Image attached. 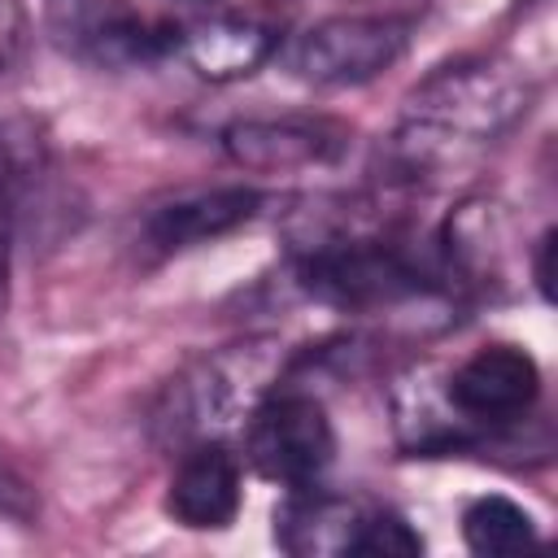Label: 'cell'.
Wrapping results in <instances>:
<instances>
[{"mask_svg":"<svg viewBox=\"0 0 558 558\" xmlns=\"http://www.w3.org/2000/svg\"><path fill=\"white\" fill-rule=\"evenodd\" d=\"M527 83L488 57H462L432 70L405 100L401 148L410 166H436L506 135L527 113Z\"/></svg>","mask_w":558,"mask_h":558,"instance_id":"1","label":"cell"},{"mask_svg":"<svg viewBox=\"0 0 558 558\" xmlns=\"http://www.w3.org/2000/svg\"><path fill=\"white\" fill-rule=\"evenodd\" d=\"M296 283L305 296L344 314H379L440 292L436 270L410 244L375 231L310 240L296 248Z\"/></svg>","mask_w":558,"mask_h":558,"instance_id":"2","label":"cell"},{"mask_svg":"<svg viewBox=\"0 0 558 558\" xmlns=\"http://www.w3.org/2000/svg\"><path fill=\"white\" fill-rule=\"evenodd\" d=\"M410 48V17L397 13H336L283 48V70L310 87H362L388 74Z\"/></svg>","mask_w":558,"mask_h":558,"instance_id":"3","label":"cell"},{"mask_svg":"<svg viewBox=\"0 0 558 558\" xmlns=\"http://www.w3.org/2000/svg\"><path fill=\"white\" fill-rule=\"evenodd\" d=\"M244 458L288 493L314 488L336 458V427L323 401L296 388L266 392L244 418Z\"/></svg>","mask_w":558,"mask_h":558,"instance_id":"4","label":"cell"},{"mask_svg":"<svg viewBox=\"0 0 558 558\" xmlns=\"http://www.w3.org/2000/svg\"><path fill=\"white\" fill-rule=\"evenodd\" d=\"M52 26L83 61L148 65L179 48V26L153 22L126 0H48Z\"/></svg>","mask_w":558,"mask_h":558,"instance_id":"5","label":"cell"},{"mask_svg":"<svg viewBox=\"0 0 558 558\" xmlns=\"http://www.w3.org/2000/svg\"><path fill=\"white\" fill-rule=\"evenodd\" d=\"M445 397L462 414V423L510 427L536 405L541 366L523 344H484L453 366Z\"/></svg>","mask_w":558,"mask_h":558,"instance_id":"6","label":"cell"},{"mask_svg":"<svg viewBox=\"0 0 558 558\" xmlns=\"http://www.w3.org/2000/svg\"><path fill=\"white\" fill-rule=\"evenodd\" d=\"M222 148L240 170L288 174L340 161L349 131L331 118H240L222 131Z\"/></svg>","mask_w":558,"mask_h":558,"instance_id":"7","label":"cell"},{"mask_svg":"<svg viewBox=\"0 0 558 558\" xmlns=\"http://www.w3.org/2000/svg\"><path fill=\"white\" fill-rule=\"evenodd\" d=\"M240 501H244V466L222 440L192 445L166 484V514L187 532L231 527Z\"/></svg>","mask_w":558,"mask_h":558,"instance_id":"8","label":"cell"},{"mask_svg":"<svg viewBox=\"0 0 558 558\" xmlns=\"http://www.w3.org/2000/svg\"><path fill=\"white\" fill-rule=\"evenodd\" d=\"M262 209V192L244 187V183H227V187H196L183 196H170L161 205H153V214L144 218V235L157 253H187L196 244H214L222 235H231L235 227L253 222Z\"/></svg>","mask_w":558,"mask_h":558,"instance_id":"9","label":"cell"},{"mask_svg":"<svg viewBox=\"0 0 558 558\" xmlns=\"http://www.w3.org/2000/svg\"><path fill=\"white\" fill-rule=\"evenodd\" d=\"M375 506L331 497L314 488H296L279 510H275V541L288 554H353L362 549V532Z\"/></svg>","mask_w":558,"mask_h":558,"instance_id":"10","label":"cell"},{"mask_svg":"<svg viewBox=\"0 0 558 558\" xmlns=\"http://www.w3.org/2000/svg\"><path fill=\"white\" fill-rule=\"evenodd\" d=\"M174 52L201 78L227 83V78H244L257 65H266L279 52V35L253 17H205V22L179 26Z\"/></svg>","mask_w":558,"mask_h":558,"instance_id":"11","label":"cell"},{"mask_svg":"<svg viewBox=\"0 0 558 558\" xmlns=\"http://www.w3.org/2000/svg\"><path fill=\"white\" fill-rule=\"evenodd\" d=\"M462 541L480 558H510V554L532 549L541 541V527L519 501H510L501 493H484V497L466 501V510H462Z\"/></svg>","mask_w":558,"mask_h":558,"instance_id":"12","label":"cell"},{"mask_svg":"<svg viewBox=\"0 0 558 558\" xmlns=\"http://www.w3.org/2000/svg\"><path fill=\"white\" fill-rule=\"evenodd\" d=\"M22 48H26V13L17 0H0V74L17 65Z\"/></svg>","mask_w":558,"mask_h":558,"instance_id":"13","label":"cell"},{"mask_svg":"<svg viewBox=\"0 0 558 558\" xmlns=\"http://www.w3.org/2000/svg\"><path fill=\"white\" fill-rule=\"evenodd\" d=\"M549 257H554V231H545V235L536 240V262H532V275H536V288H541L545 301L554 296V288H549V283H554V279H549L554 266H549Z\"/></svg>","mask_w":558,"mask_h":558,"instance_id":"14","label":"cell"}]
</instances>
